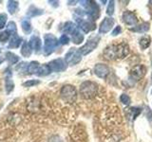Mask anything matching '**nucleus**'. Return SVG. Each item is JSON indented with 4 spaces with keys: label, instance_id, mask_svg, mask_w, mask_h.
<instances>
[{
    "label": "nucleus",
    "instance_id": "e433bc0d",
    "mask_svg": "<svg viewBox=\"0 0 152 142\" xmlns=\"http://www.w3.org/2000/svg\"><path fill=\"white\" fill-rule=\"evenodd\" d=\"M121 32H122V28H121L120 26H116V28L113 30L111 35H112V36H117V35L120 34Z\"/></svg>",
    "mask_w": 152,
    "mask_h": 142
},
{
    "label": "nucleus",
    "instance_id": "5701e85b",
    "mask_svg": "<svg viewBox=\"0 0 152 142\" xmlns=\"http://www.w3.org/2000/svg\"><path fill=\"white\" fill-rule=\"evenodd\" d=\"M18 7H19V3L18 1H8L7 4V9H8V12L11 13V14H14L17 11H18Z\"/></svg>",
    "mask_w": 152,
    "mask_h": 142
},
{
    "label": "nucleus",
    "instance_id": "cd10ccee",
    "mask_svg": "<svg viewBox=\"0 0 152 142\" xmlns=\"http://www.w3.org/2000/svg\"><path fill=\"white\" fill-rule=\"evenodd\" d=\"M115 2L113 1V0H110V1H108V6H107V13L108 14L109 16L113 15L114 13V11H115Z\"/></svg>",
    "mask_w": 152,
    "mask_h": 142
},
{
    "label": "nucleus",
    "instance_id": "a211bd4d",
    "mask_svg": "<svg viewBox=\"0 0 152 142\" xmlns=\"http://www.w3.org/2000/svg\"><path fill=\"white\" fill-rule=\"evenodd\" d=\"M71 41L76 45H79L82 42H84V35L81 33V31L78 30V28L71 34Z\"/></svg>",
    "mask_w": 152,
    "mask_h": 142
},
{
    "label": "nucleus",
    "instance_id": "c756f323",
    "mask_svg": "<svg viewBox=\"0 0 152 142\" xmlns=\"http://www.w3.org/2000/svg\"><path fill=\"white\" fill-rule=\"evenodd\" d=\"M11 32L6 30V31H2V32H0V42L1 43H5L6 41L9 40V38L11 37Z\"/></svg>",
    "mask_w": 152,
    "mask_h": 142
},
{
    "label": "nucleus",
    "instance_id": "b1692460",
    "mask_svg": "<svg viewBox=\"0 0 152 142\" xmlns=\"http://www.w3.org/2000/svg\"><path fill=\"white\" fill-rule=\"evenodd\" d=\"M27 14H28V16H30V17L38 16V15H41V14H43V9H38L35 6H31L30 9H28Z\"/></svg>",
    "mask_w": 152,
    "mask_h": 142
},
{
    "label": "nucleus",
    "instance_id": "4c0bfd02",
    "mask_svg": "<svg viewBox=\"0 0 152 142\" xmlns=\"http://www.w3.org/2000/svg\"><path fill=\"white\" fill-rule=\"evenodd\" d=\"M49 3H52L51 5L54 7H58V1H49Z\"/></svg>",
    "mask_w": 152,
    "mask_h": 142
},
{
    "label": "nucleus",
    "instance_id": "423d86ee",
    "mask_svg": "<svg viewBox=\"0 0 152 142\" xmlns=\"http://www.w3.org/2000/svg\"><path fill=\"white\" fill-rule=\"evenodd\" d=\"M74 17L79 28L85 33H88L89 31H92L96 28L95 23H93V21L90 20V19H84L83 17H78V16H74Z\"/></svg>",
    "mask_w": 152,
    "mask_h": 142
},
{
    "label": "nucleus",
    "instance_id": "20e7f679",
    "mask_svg": "<svg viewBox=\"0 0 152 142\" xmlns=\"http://www.w3.org/2000/svg\"><path fill=\"white\" fill-rule=\"evenodd\" d=\"M60 96H61V99H63L65 102L73 103L76 101V99H77L78 93L73 85L66 84L61 88Z\"/></svg>",
    "mask_w": 152,
    "mask_h": 142
},
{
    "label": "nucleus",
    "instance_id": "ea45409f",
    "mask_svg": "<svg viewBox=\"0 0 152 142\" xmlns=\"http://www.w3.org/2000/svg\"><path fill=\"white\" fill-rule=\"evenodd\" d=\"M0 52H1V49H0Z\"/></svg>",
    "mask_w": 152,
    "mask_h": 142
},
{
    "label": "nucleus",
    "instance_id": "6ab92c4d",
    "mask_svg": "<svg viewBox=\"0 0 152 142\" xmlns=\"http://www.w3.org/2000/svg\"><path fill=\"white\" fill-rule=\"evenodd\" d=\"M32 53V49L30 45V43L28 42H24L23 43V46H22V49H21V54L28 58V57H30Z\"/></svg>",
    "mask_w": 152,
    "mask_h": 142
},
{
    "label": "nucleus",
    "instance_id": "79ce46f5",
    "mask_svg": "<svg viewBox=\"0 0 152 142\" xmlns=\"http://www.w3.org/2000/svg\"><path fill=\"white\" fill-rule=\"evenodd\" d=\"M151 78H152V75H151Z\"/></svg>",
    "mask_w": 152,
    "mask_h": 142
},
{
    "label": "nucleus",
    "instance_id": "39448f33",
    "mask_svg": "<svg viewBox=\"0 0 152 142\" xmlns=\"http://www.w3.org/2000/svg\"><path fill=\"white\" fill-rule=\"evenodd\" d=\"M45 44H44V54L45 55H50L52 52L55 50V49L58 46L59 41L57 38L52 35L51 33H48L44 37Z\"/></svg>",
    "mask_w": 152,
    "mask_h": 142
},
{
    "label": "nucleus",
    "instance_id": "2eb2a0df",
    "mask_svg": "<svg viewBox=\"0 0 152 142\" xmlns=\"http://www.w3.org/2000/svg\"><path fill=\"white\" fill-rule=\"evenodd\" d=\"M28 43H30L32 50H34L36 53H39L41 50V46H42V43H41L40 38L38 36H32Z\"/></svg>",
    "mask_w": 152,
    "mask_h": 142
},
{
    "label": "nucleus",
    "instance_id": "473e14b6",
    "mask_svg": "<svg viewBox=\"0 0 152 142\" xmlns=\"http://www.w3.org/2000/svg\"><path fill=\"white\" fill-rule=\"evenodd\" d=\"M28 64L27 63H21L20 64H18V66L16 67V70L19 71L20 73H24V72H27L28 70Z\"/></svg>",
    "mask_w": 152,
    "mask_h": 142
},
{
    "label": "nucleus",
    "instance_id": "ddd939ff",
    "mask_svg": "<svg viewBox=\"0 0 152 142\" xmlns=\"http://www.w3.org/2000/svg\"><path fill=\"white\" fill-rule=\"evenodd\" d=\"M114 24H115V20L112 17H106L104 18V20L100 24L99 27V32L104 34V33H107L108 31L111 30V28H113Z\"/></svg>",
    "mask_w": 152,
    "mask_h": 142
},
{
    "label": "nucleus",
    "instance_id": "a878e982",
    "mask_svg": "<svg viewBox=\"0 0 152 142\" xmlns=\"http://www.w3.org/2000/svg\"><path fill=\"white\" fill-rule=\"evenodd\" d=\"M6 59L9 62L10 64H15L19 61V57L15 55L12 52H7L6 53Z\"/></svg>",
    "mask_w": 152,
    "mask_h": 142
},
{
    "label": "nucleus",
    "instance_id": "f03ea898",
    "mask_svg": "<svg viewBox=\"0 0 152 142\" xmlns=\"http://www.w3.org/2000/svg\"><path fill=\"white\" fill-rule=\"evenodd\" d=\"M97 92H98V85L94 82L85 80L80 85L79 93L83 99H93L97 95Z\"/></svg>",
    "mask_w": 152,
    "mask_h": 142
},
{
    "label": "nucleus",
    "instance_id": "1a4fd4ad",
    "mask_svg": "<svg viewBox=\"0 0 152 142\" xmlns=\"http://www.w3.org/2000/svg\"><path fill=\"white\" fill-rule=\"evenodd\" d=\"M146 70L147 68L144 64H137L131 68L129 76L132 80L137 82V80H140L145 77V75L146 74Z\"/></svg>",
    "mask_w": 152,
    "mask_h": 142
},
{
    "label": "nucleus",
    "instance_id": "4be33fe9",
    "mask_svg": "<svg viewBox=\"0 0 152 142\" xmlns=\"http://www.w3.org/2000/svg\"><path fill=\"white\" fill-rule=\"evenodd\" d=\"M139 44H140V46L142 49H146L147 47H148L151 44V38L150 36L148 35H145L142 36L140 41H139Z\"/></svg>",
    "mask_w": 152,
    "mask_h": 142
},
{
    "label": "nucleus",
    "instance_id": "7ed1b4c3",
    "mask_svg": "<svg viewBox=\"0 0 152 142\" xmlns=\"http://www.w3.org/2000/svg\"><path fill=\"white\" fill-rule=\"evenodd\" d=\"M81 5L84 7V11L87 12L88 17L90 20H97L100 16V9L98 4L91 0H81L79 1Z\"/></svg>",
    "mask_w": 152,
    "mask_h": 142
},
{
    "label": "nucleus",
    "instance_id": "f704fd0d",
    "mask_svg": "<svg viewBox=\"0 0 152 142\" xmlns=\"http://www.w3.org/2000/svg\"><path fill=\"white\" fill-rule=\"evenodd\" d=\"M69 41H70L69 37L66 34H63L60 37V39H59V44H61V45H68L69 43Z\"/></svg>",
    "mask_w": 152,
    "mask_h": 142
},
{
    "label": "nucleus",
    "instance_id": "c85d7f7f",
    "mask_svg": "<svg viewBox=\"0 0 152 142\" xmlns=\"http://www.w3.org/2000/svg\"><path fill=\"white\" fill-rule=\"evenodd\" d=\"M7 30L11 32V34H12V35H13V34H17V33H16L17 30H16V25H15V23L12 22H12H9V23H8V26H7Z\"/></svg>",
    "mask_w": 152,
    "mask_h": 142
},
{
    "label": "nucleus",
    "instance_id": "9b49d317",
    "mask_svg": "<svg viewBox=\"0 0 152 142\" xmlns=\"http://www.w3.org/2000/svg\"><path fill=\"white\" fill-rule=\"evenodd\" d=\"M122 20L123 22L127 26H136L138 24V17L136 14L131 12V11H126L122 15Z\"/></svg>",
    "mask_w": 152,
    "mask_h": 142
},
{
    "label": "nucleus",
    "instance_id": "f8f14e48",
    "mask_svg": "<svg viewBox=\"0 0 152 142\" xmlns=\"http://www.w3.org/2000/svg\"><path fill=\"white\" fill-rule=\"evenodd\" d=\"M109 67L104 64H96L93 68L94 74L101 79H106L109 74Z\"/></svg>",
    "mask_w": 152,
    "mask_h": 142
},
{
    "label": "nucleus",
    "instance_id": "0eeeda50",
    "mask_svg": "<svg viewBox=\"0 0 152 142\" xmlns=\"http://www.w3.org/2000/svg\"><path fill=\"white\" fill-rule=\"evenodd\" d=\"M82 60V53L80 52L79 49H70V50L66 54L65 56V62L66 64L69 65H75L78 63H80Z\"/></svg>",
    "mask_w": 152,
    "mask_h": 142
},
{
    "label": "nucleus",
    "instance_id": "9d476101",
    "mask_svg": "<svg viewBox=\"0 0 152 142\" xmlns=\"http://www.w3.org/2000/svg\"><path fill=\"white\" fill-rule=\"evenodd\" d=\"M48 64H49L51 72L52 71L53 72H62V71H65L66 69V63L65 62V60L61 58L51 61Z\"/></svg>",
    "mask_w": 152,
    "mask_h": 142
},
{
    "label": "nucleus",
    "instance_id": "412c9836",
    "mask_svg": "<svg viewBox=\"0 0 152 142\" xmlns=\"http://www.w3.org/2000/svg\"><path fill=\"white\" fill-rule=\"evenodd\" d=\"M39 67H40V64L38 63V62H36V61L31 62V63L28 64L27 72L28 74H36L38 69H39Z\"/></svg>",
    "mask_w": 152,
    "mask_h": 142
},
{
    "label": "nucleus",
    "instance_id": "bb28decb",
    "mask_svg": "<svg viewBox=\"0 0 152 142\" xmlns=\"http://www.w3.org/2000/svg\"><path fill=\"white\" fill-rule=\"evenodd\" d=\"M21 26H22L23 31L25 33H27V34H28V33L31 32V30H32L31 24L30 23V21H28V20H23L22 23H21Z\"/></svg>",
    "mask_w": 152,
    "mask_h": 142
},
{
    "label": "nucleus",
    "instance_id": "393cba45",
    "mask_svg": "<svg viewBox=\"0 0 152 142\" xmlns=\"http://www.w3.org/2000/svg\"><path fill=\"white\" fill-rule=\"evenodd\" d=\"M51 72V70L50 68L49 64H41L39 69H38L36 75L38 76H47Z\"/></svg>",
    "mask_w": 152,
    "mask_h": 142
},
{
    "label": "nucleus",
    "instance_id": "58836bf2",
    "mask_svg": "<svg viewBox=\"0 0 152 142\" xmlns=\"http://www.w3.org/2000/svg\"><path fill=\"white\" fill-rule=\"evenodd\" d=\"M4 62V58H2V57H0V64H1L2 63Z\"/></svg>",
    "mask_w": 152,
    "mask_h": 142
},
{
    "label": "nucleus",
    "instance_id": "f3484780",
    "mask_svg": "<svg viewBox=\"0 0 152 142\" xmlns=\"http://www.w3.org/2000/svg\"><path fill=\"white\" fill-rule=\"evenodd\" d=\"M150 28V24L148 22H144L140 24V25H137L136 27L132 28L131 30L134 31V32H140V33H144L148 31Z\"/></svg>",
    "mask_w": 152,
    "mask_h": 142
},
{
    "label": "nucleus",
    "instance_id": "aec40b11",
    "mask_svg": "<svg viewBox=\"0 0 152 142\" xmlns=\"http://www.w3.org/2000/svg\"><path fill=\"white\" fill-rule=\"evenodd\" d=\"M21 43H22V38L20 36H18L17 34H13V35H12L11 41H10L9 47H13V49H15V47H18L20 46Z\"/></svg>",
    "mask_w": 152,
    "mask_h": 142
},
{
    "label": "nucleus",
    "instance_id": "f257e3e1",
    "mask_svg": "<svg viewBox=\"0 0 152 142\" xmlns=\"http://www.w3.org/2000/svg\"><path fill=\"white\" fill-rule=\"evenodd\" d=\"M129 54V46L126 43H120L116 45H110L104 49L103 55L104 59L109 61H115L124 59Z\"/></svg>",
    "mask_w": 152,
    "mask_h": 142
},
{
    "label": "nucleus",
    "instance_id": "dca6fc26",
    "mask_svg": "<svg viewBox=\"0 0 152 142\" xmlns=\"http://www.w3.org/2000/svg\"><path fill=\"white\" fill-rule=\"evenodd\" d=\"M78 27H76V25L72 22H66L63 26V31L65 32V34H72V33L77 30Z\"/></svg>",
    "mask_w": 152,
    "mask_h": 142
},
{
    "label": "nucleus",
    "instance_id": "72a5a7b5",
    "mask_svg": "<svg viewBox=\"0 0 152 142\" xmlns=\"http://www.w3.org/2000/svg\"><path fill=\"white\" fill-rule=\"evenodd\" d=\"M7 14L5 13H0V30H2V28L5 27L6 25V22H7Z\"/></svg>",
    "mask_w": 152,
    "mask_h": 142
},
{
    "label": "nucleus",
    "instance_id": "c9c22d12",
    "mask_svg": "<svg viewBox=\"0 0 152 142\" xmlns=\"http://www.w3.org/2000/svg\"><path fill=\"white\" fill-rule=\"evenodd\" d=\"M48 142H63V140H62V138L57 135H51L50 138H49V141Z\"/></svg>",
    "mask_w": 152,
    "mask_h": 142
},
{
    "label": "nucleus",
    "instance_id": "a19ab883",
    "mask_svg": "<svg viewBox=\"0 0 152 142\" xmlns=\"http://www.w3.org/2000/svg\"><path fill=\"white\" fill-rule=\"evenodd\" d=\"M151 93H152V90H151Z\"/></svg>",
    "mask_w": 152,
    "mask_h": 142
},
{
    "label": "nucleus",
    "instance_id": "6e6552de",
    "mask_svg": "<svg viewBox=\"0 0 152 142\" xmlns=\"http://www.w3.org/2000/svg\"><path fill=\"white\" fill-rule=\"evenodd\" d=\"M99 42H100V37L94 36L92 38H90V39H88V42L86 43L82 47H80L79 50L81 53H82V55H88L98 46Z\"/></svg>",
    "mask_w": 152,
    "mask_h": 142
},
{
    "label": "nucleus",
    "instance_id": "4468645a",
    "mask_svg": "<svg viewBox=\"0 0 152 142\" xmlns=\"http://www.w3.org/2000/svg\"><path fill=\"white\" fill-rule=\"evenodd\" d=\"M12 74L11 68H7L5 71V89H6V93L10 94L12 92L14 88V84L12 82Z\"/></svg>",
    "mask_w": 152,
    "mask_h": 142
},
{
    "label": "nucleus",
    "instance_id": "2f4dec72",
    "mask_svg": "<svg viewBox=\"0 0 152 142\" xmlns=\"http://www.w3.org/2000/svg\"><path fill=\"white\" fill-rule=\"evenodd\" d=\"M40 83V80H27L26 83H24L23 85L25 87H32L34 86V85H37Z\"/></svg>",
    "mask_w": 152,
    "mask_h": 142
},
{
    "label": "nucleus",
    "instance_id": "7c9ffc66",
    "mask_svg": "<svg viewBox=\"0 0 152 142\" xmlns=\"http://www.w3.org/2000/svg\"><path fill=\"white\" fill-rule=\"evenodd\" d=\"M120 101H121V102L124 104V105H126V106L129 105V104H130V98L126 94H122L121 95Z\"/></svg>",
    "mask_w": 152,
    "mask_h": 142
}]
</instances>
